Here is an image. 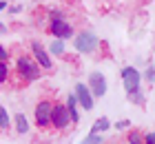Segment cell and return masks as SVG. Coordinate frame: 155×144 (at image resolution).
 Wrapping results in <instances>:
<instances>
[{
    "label": "cell",
    "mask_w": 155,
    "mask_h": 144,
    "mask_svg": "<svg viewBox=\"0 0 155 144\" xmlns=\"http://www.w3.org/2000/svg\"><path fill=\"white\" fill-rule=\"evenodd\" d=\"M73 47L78 53H93L100 47V38L93 31H78L73 35Z\"/></svg>",
    "instance_id": "7a4b0ae2"
},
{
    "label": "cell",
    "mask_w": 155,
    "mask_h": 144,
    "mask_svg": "<svg viewBox=\"0 0 155 144\" xmlns=\"http://www.w3.org/2000/svg\"><path fill=\"white\" fill-rule=\"evenodd\" d=\"M51 113H53V102L51 100H40L33 109V120H36V126L40 131L51 126Z\"/></svg>",
    "instance_id": "3957f363"
},
{
    "label": "cell",
    "mask_w": 155,
    "mask_h": 144,
    "mask_svg": "<svg viewBox=\"0 0 155 144\" xmlns=\"http://www.w3.org/2000/svg\"><path fill=\"white\" fill-rule=\"evenodd\" d=\"M5 9H9V0H0V11H5Z\"/></svg>",
    "instance_id": "cb8c5ba5"
},
{
    "label": "cell",
    "mask_w": 155,
    "mask_h": 144,
    "mask_svg": "<svg viewBox=\"0 0 155 144\" xmlns=\"http://www.w3.org/2000/svg\"><path fill=\"white\" fill-rule=\"evenodd\" d=\"M9 51H7V49L2 47V45H0V62H9Z\"/></svg>",
    "instance_id": "44dd1931"
},
{
    "label": "cell",
    "mask_w": 155,
    "mask_h": 144,
    "mask_svg": "<svg viewBox=\"0 0 155 144\" xmlns=\"http://www.w3.org/2000/svg\"><path fill=\"white\" fill-rule=\"evenodd\" d=\"M49 33H51L53 38H58V40H71L75 35V29H73V25L69 22L67 18H62V20H49Z\"/></svg>",
    "instance_id": "8992f818"
},
{
    "label": "cell",
    "mask_w": 155,
    "mask_h": 144,
    "mask_svg": "<svg viewBox=\"0 0 155 144\" xmlns=\"http://www.w3.org/2000/svg\"><path fill=\"white\" fill-rule=\"evenodd\" d=\"M126 144H144V133L140 131H131L129 138H126Z\"/></svg>",
    "instance_id": "ac0fdd59"
},
{
    "label": "cell",
    "mask_w": 155,
    "mask_h": 144,
    "mask_svg": "<svg viewBox=\"0 0 155 144\" xmlns=\"http://www.w3.org/2000/svg\"><path fill=\"white\" fill-rule=\"evenodd\" d=\"M144 80L149 82V84H155V64H149L144 71Z\"/></svg>",
    "instance_id": "d6986e66"
},
{
    "label": "cell",
    "mask_w": 155,
    "mask_h": 144,
    "mask_svg": "<svg viewBox=\"0 0 155 144\" xmlns=\"http://www.w3.org/2000/svg\"><path fill=\"white\" fill-rule=\"evenodd\" d=\"M67 111H69V115H71V120H73V124H78L80 122V111H78V98H75V93H71V95L67 98Z\"/></svg>",
    "instance_id": "30bf717a"
},
{
    "label": "cell",
    "mask_w": 155,
    "mask_h": 144,
    "mask_svg": "<svg viewBox=\"0 0 155 144\" xmlns=\"http://www.w3.org/2000/svg\"><path fill=\"white\" fill-rule=\"evenodd\" d=\"M104 142V138H102V133H93V131H91L89 135H87V138H84L80 144H102Z\"/></svg>",
    "instance_id": "2e32d148"
},
{
    "label": "cell",
    "mask_w": 155,
    "mask_h": 144,
    "mask_svg": "<svg viewBox=\"0 0 155 144\" xmlns=\"http://www.w3.org/2000/svg\"><path fill=\"white\" fill-rule=\"evenodd\" d=\"M73 124L71 115L67 111V104H60V102H53V113H51V126L55 131H69Z\"/></svg>",
    "instance_id": "277c9868"
},
{
    "label": "cell",
    "mask_w": 155,
    "mask_h": 144,
    "mask_svg": "<svg viewBox=\"0 0 155 144\" xmlns=\"http://www.w3.org/2000/svg\"><path fill=\"white\" fill-rule=\"evenodd\" d=\"M117 131H126V129H131V120H120V122H115L113 124Z\"/></svg>",
    "instance_id": "ffe728a7"
},
{
    "label": "cell",
    "mask_w": 155,
    "mask_h": 144,
    "mask_svg": "<svg viewBox=\"0 0 155 144\" xmlns=\"http://www.w3.org/2000/svg\"><path fill=\"white\" fill-rule=\"evenodd\" d=\"M7 31H9V29H7V25H5V22H0V35H5Z\"/></svg>",
    "instance_id": "d4e9b609"
},
{
    "label": "cell",
    "mask_w": 155,
    "mask_h": 144,
    "mask_svg": "<svg viewBox=\"0 0 155 144\" xmlns=\"http://www.w3.org/2000/svg\"><path fill=\"white\" fill-rule=\"evenodd\" d=\"M109 129H111V120L102 115V118H97V120L93 122L91 131H93V133H104V131H109Z\"/></svg>",
    "instance_id": "4fadbf2b"
},
{
    "label": "cell",
    "mask_w": 155,
    "mask_h": 144,
    "mask_svg": "<svg viewBox=\"0 0 155 144\" xmlns=\"http://www.w3.org/2000/svg\"><path fill=\"white\" fill-rule=\"evenodd\" d=\"M144 144H155V133H144Z\"/></svg>",
    "instance_id": "7402d4cb"
},
{
    "label": "cell",
    "mask_w": 155,
    "mask_h": 144,
    "mask_svg": "<svg viewBox=\"0 0 155 144\" xmlns=\"http://www.w3.org/2000/svg\"><path fill=\"white\" fill-rule=\"evenodd\" d=\"M87 86L91 89V93H93V98H104L107 95V89H109V84H107V78H104V73H100V71H93V73H89V82Z\"/></svg>",
    "instance_id": "ba28073f"
},
{
    "label": "cell",
    "mask_w": 155,
    "mask_h": 144,
    "mask_svg": "<svg viewBox=\"0 0 155 144\" xmlns=\"http://www.w3.org/2000/svg\"><path fill=\"white\" fill-rule=\"evenodd\" d=\"M131 100V104H135V106H144V102H146V95L142 91H137V93H131V95H126Z\"/></svg>",
    "instance_id": "e0dca14e"
},
{
    "label": "cell",
    "mask_w": 155,
    "mask_h": 144,
    "mask_svg": "<svg viewBox=\"0 0 155 144\" xmlns=\"http://www.w3.org/2000/svg\"><path fill=\"white\" fill-rule=\"evenodd\" d=\"M36 2H40V0H36Z\"/></svg>",
    "instance_id": "484cf974"
},
{
    "label": "cell",
    "mask_w": 155,
    "mask_h": 144,
    "mask_svg": "<svg viewBox=\"0 0 155 144\" xmlns=\"http://www.w3.org/2000/svg\"><path fill=\"white\" fill-rule=\"evenodd\" d=\"M11 118H9V113H7V109H5V106L2 104H0V129H9L11 126Z\"/></svg>",
    "instance_id": "9a60e30c"
},
{
    "label": "cell",
    "mask_w": 155,
    "mask_h": 144,
    "mask_svg": "<svg viewBox=\"0 0 155 144\" xmlns=\"http://www.w3.org/2000/svg\"><path fill=\"white\" fill-rule=\"evenodd\" d=\"M11 78V69H9V62H0V84L9 82Z\"/></svg>",
    "instance_id": "5bb4252c"
},
{
    "label": "cell",
    "mask_w": 155,
    "mask_h": 144,
    "mask_svg": "<svg viewBox=\"0 0 155 144\" xmlns=\"http://www.w3.org/2000/svg\"><path fill=\"white\" fill-rule=\"evenodd\" d=\"M13 126H16V131L20 135L29 133V129H31V124H29V120H27L25 113H16V115H13Z\"/></svg>",
    "instance_id": "8fae6325"
},
{
    "label": "cell",
    "mask_w": 155,
    "mask_h": 144,
    "mask_svg": "<svg viewBox=\"0 0 155 144\" xmlns=\"http://www.w3.org/2000/svg\"><path fill=\"white\" fill-rule=\"evenodd\" d=\"M9 11L13 13V16H16V13H20V11H22V5H13V7H9Z\"/></svg>",
    "instance_id": "603a6c76"
},
{
    "label": "cell",
    "mask_w": 155,
    "mask_h": 144,
    "mask_svg": "<svg viewBox=\"0 0 155 144\" xmlns=\"http://www.w3.org/2000/svg\"><path fill=\"white\" fill-rule=\"evenodd\" d=\"M47 51L51 53V55H58V58H62V55L67 53V45H64V40L53 38V40H51V45L47 47Z\"/></svg>",
    "instance_id": "7c38bea8"
},
{
    "label": "cell",
    "mask_w": 155,
    "mask_h": 144,
    "mask_svg": "<svg viewBox=\"0 0 155 144\" xmlns=\"http://www.w3.org/2000/svg\"><path fill=\"white\" fill-rule=\"evenodd\" d=\"M122 82H124L126 95L142 91V89H140V84H142V73H140L135 67H131V64H126V67L122 69Z\"/></svg>",
    "instance_id": "5b68a950"
},
{
    "label": "cell",
    "mask_w": 155,
    "mask_h": 144,
    "mask_svg": "<svg viewBox=\"0 0 155 144\" xmlns=\"http://www.w3.org/2000/svg\"><path fill=\"white\" fill-rule=\"evenodd\" d=\"M29 49H31V55H33V60H36V62L40 64V69H47V71H49V69L53 67L51 53L47 51V47H42V42H38V40H31Z\"/></svg>",
    "instance_id": "52a82bcc"
},
{
    "label": "cell",
    "mask_w": 155,
    "mask_h": 144,
    "mask_svg": "<svg viewBox=\"0 0 155 144\" xmlns=\"http://www.w3.org/2000/svg\"><path fill=\"white\" fill-rule=\"evenodd\" d=\"M16 75L22 82H36V80H40L42 69H40V64L33 60V55L20 53L16 58Z\"/></svg>",
    "instance_id": "6da1fadb"
},
{
    "label": "cell",
    "mask_w": 155,
    "mask_h": 144,
    "mask_svg": "<svg viewBox=\"0 0 155 144\" xmlns=\"http://www.w3.org/2000/svg\"><path fill=\"white\" fill-rule=\"evenodd\" d=\"M75 98H78V104H80L84 111H91V109H93L95 98H93V93H91V89H89L87 84H82V82L75 84Z\"/></svg>",
    "instance_id": "9c48e42d"
}]
</instances>
